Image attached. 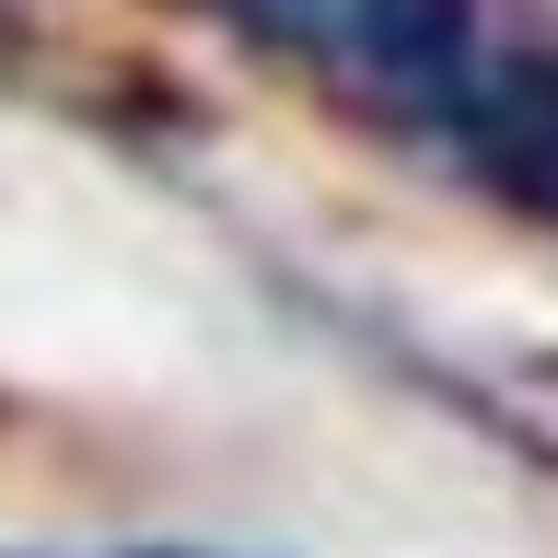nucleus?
Segmentation results:
<instances>
[{"label":"nucleus","instance_id":"obj_3","mask_svg":"<svg viewBox=\"0 0 558 558\" xmlns=\"http://www.w3.org/2000/svg\"><path fill=\"white\" fill-rule=\"evenodd\" d=\"M221 24H244L256 47H303L314 24H326V0H209Z\"/></svg>","mask_w":558,"mask_h":558},{"label":"nucleus","instance_id":"obj_2","mask_svg":"<svg viewBox=\"0 0 558 558\" xmlns=\"http://www.w3.org/2000/svg\"><path fill=\"white\" fill-rule=\"evenodd\" d=\"M361 47L418 105H453V82L477 70V12L465 0H361Z\"/></svg>","mask_w":558,"mask_h":558},{"label":"nucleus","instance_id":"obj_1","mask_svg":"<svg viewBox=\"0 0 558 558\" xmlns=\"http://www.w3.org/2000/svg\"><path fill=\"white\" fill-rule=\"evenodd\" d=\"M453 140H465V163L500 186L512 209L558 221V59H488L453 82Z\"/></svg>","mask_w":558,"mask_h":558},{"label":"nucleus","instance_id":"obj_4","mask_svg":"<svg viewBox=\"0 0 558 558\" xmlns=\"http://www.w3.org/2000/svg\"><path fill=\"white\" fill-rule=\"evenodd\" d=\"M140 558H174V547H140Z\"/></svg>","mask_w":558,"mask_h":558}]
</instances>
